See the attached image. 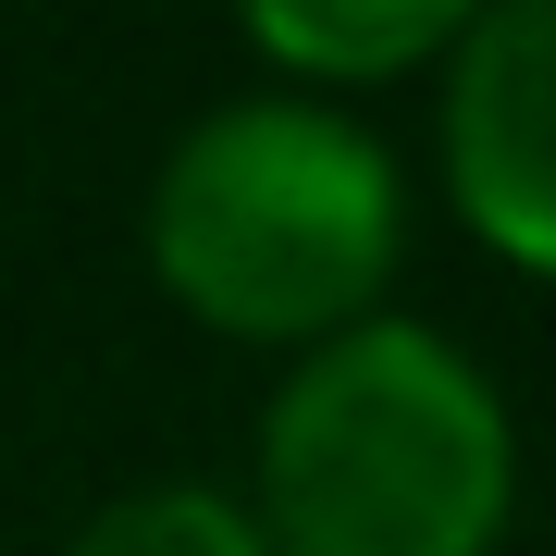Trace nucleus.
<instances>
[{
    "mask_svg": "<svg viewBox=\"0 0 556 556\" xmlns=\"http://www.w3.org/2000/svg\"><path fill=\"white\" fill-rule=\"evenodd\" d=\"M519 507V433L470 346L433 321H346L285 371L260 420V544L273 556H495Z\"/></svg>",
    "mask_w": 556,
    "mask_h": 556,
    "instance_id": "1",
    "label": "nucleus"
},
{
    "mask_svg": "<svg viewBox=\"0 0 556 556\" xmlns=\"http://www.w3.org/2000/svg\"><path fill=\"white\" fill-rule=\"evenodd\" d=\"M408 248L396 149L334 100H223L149 186V273L236 346H321L371 321Z\"/></svg>",
    "mask_w": 556,
    "mask_h": 556,
    "instance_id": "2",
    "label": "nucleus"
},
{
    "mask_svg": "<svg viewBox=\"0 0 556 556\" xmlns=\"http://www.w3.org/2000/svg\"><path fill=\"white\" fill-rule=\"evenodd\" d=\"M445 186L470 236L556 285V0L470 13L445 50Z\"/></svg>",
    "mask_w": 556,
    "mask_h": 556,
    "instance_id": "3",
    "label": "nucleus"
},
{
    "mask_svg": "<svg viewBox=\"0 0 556 556\" xmlns=\"http://www.w3.org/2000/svg\"><path fill=\"white\" fill-rule=\"evenodd\" d=\"M445 0H260L248 13V50L273 62L298 100H334V87H383V75H420V62L457 50Z\"/></svg>",
    "mask_w": 556,
    "mask_h": 556,
    "instance_id": "4",
    "label": "nucleus"
},
{
    "mask_svg": "<svg viewBox=\"0 0 556 556\" xmlns=\"http://www.w3.org/2000/svg\"><path fill=\"white\" fill-rule=\"evenodd\" d=\"M62 556H273V544H260L248 495H223V482H137V495H112Z\"/></svg>",
    "mask_w": 556,
    "mask_h": 556,
    "instance_id": "5",
    "label": "nucleus"
}]
</instances>
